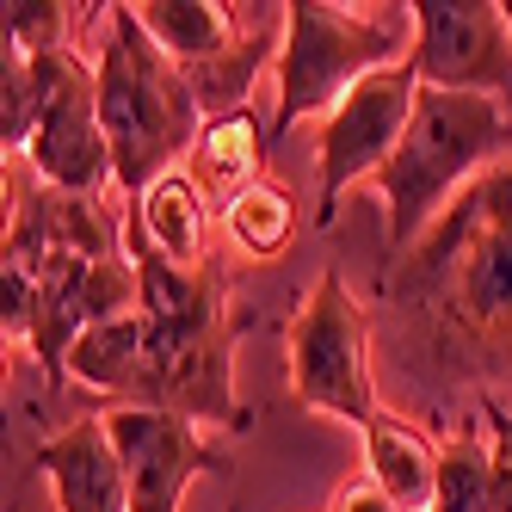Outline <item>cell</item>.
Returning <instances> with one entry per match:
<instances>
[{
    "label": "cell",
    "instance_id": "44dd1931",
    "mask_svg": "<svg viewBox=\"0 0 512 512\" xmlns=\"http://www.w3.org/2000/svg\"><path fill=\"white\" fill-rule=\"evenodd\" d=\"M334 512H401V506L371 482V475H352V482L334 494Z\"/></svg>",
    "mask_w": 512,
    "mask_h": 512
},
{
    "label": "cell",
    "instance_id": "277c9868",
    "mask_svg": "<svg viewBox=\"0 0 512 512\" xmlns=\"http://www.w3.org/2000/svg\"><path fill=\"white\" fill-rule=\"evenodd\" d=\"M432 284L445 290V303L469 334L488 340H512V173L482 179L451 223L426 241V253L414 260V272H401L395 284Z\"/></svg>",
    "mask_w": 512,
    "mask_h": 512
},
{
    "label": "cell",
    "instance_id": "5b68a950",
    "mask_svg": "<svg viewBox=\"0 0 512 512\" xmlns=\"http://www.w3.org/2000/svg\"><path fill=\"white\" fill-rule=\"evenodd\" d=\"M284 364H290V395L303 408H321L358 432L383 414L377 377H371V315L334 266L315 278V290L290 315Z\"/></svg>",
    "mask_w": 512,
    "mask_h": 512
},
{
    "label": "cell",
    "instance_id": "d6986e66",
    "mask_svg": "<svg viewBox=\"0 0 512 512\" xmlns=\"http://www.w3.org/2000/svg\"><path fill=\"white\" fill-rule=\"evenodd\" d=\"M62 7H50V0H13L7 19H0V31H7V44L31 50V56H50V50H68L62 44Z\"/></svg>",
    "mask_w": 512,
    "mask_h": 512
},
{
    "label": "cell",
    "instance_id": "e0dca14e",
    "mask_svg": "<svg viewBox=\"0 0 512 512\" xmlns=\"http://www.w3.org/2000/svg\"><path fill=\"white\" fill-rule=\"evenodd\" d=\"M297 204H290L284 186H272V179H260V186H247L223 204V229L235 241V253H247V260H278V253L297 241Z\"/></svg>",
    "mask_w": 512,
    "mask_h": 512
},
{
    "label": "cell",
    "instance_id": "2e32d148",
    "mask_svg": "<svg viewBox=\"0 0 512 512\" xmlns=\"http://www.w3.org/2000/svg\"><path fill=\"white\" fill-rule=\"evenodd\" d=\"M260 161H266V130L260 118L247 112H223V118H210L204 136H198V149H192V179L210 192H247V186H260Z\"/></svg>",
    "mask_w": 512,
    "mask_h": 512
},
{
    "label": "cell",
    "instance_id": "8992f818",
    "mask_svg": "<svg viewBox=\"0 0 512 512\" xmlns=\"http://www.w3.org/2000/svg\"><path fill=\"white\" fill-rule=\"evenodd\" d=\"M149 321V315H142ZM229 297L223 284L210 290V303H198L179 321H149V346H142V377L130 389L124 408H167L179 420H210V426H247L235 401V364H229Z\"/></svg>",
    "mask_w": 512,
    "mask_h": 512
},
{
    "label": "cell",
    "instance_id": "6da1fadb",
    "mask_svg": "<svg viewBox=\"0 0 512 512\" xmlns=\"http://www.w3.org/2000/svg\"><path fill=\"white\" fill-rule=\"evenodd\" d=\"M93 87H99V124H105V142H112L118 192H130L136 204L155 179L173 173L179 155L198 149L210 118L198 105L192 75L142 31L136 7H112V19H105Z\"/></svg>",
    "mask_w": 512,
    "mask_h": 512
},
{
    "label": "cell",
    "instance_id": "ffe728a7",
    "mask_svg": "<svg viewBox=\"0 0 512 512\" xmlns=\"http://www.w3.org/2000/svg\"><path fill=\"white\" fill-rule=\"evenodd\" d=\"M494 512H512V414H494Z\"/></svg>",
    "mask_w": 512,
    "mask_h": 512
},
{
    "label": "cell",
    "instance_id": "7a4b0ae2",
    "mask_svg": "<svg viewBox=\"0 0 512 512\" xmlns=\"http://www.w3.org/2000/svg\"><path fill=\"white\" fill-rule=\"evenodd\" d=\"M512 149V105L488 93H445L420 87L414 124L401 136L395 161L371 179L389 204V247L401 253L432 229V216L469 173H482L494 155Z\"/></svg>",
    "mask_w": 512,
    "mask_h": 512
},
{
    "label": "cell",
    "instance_id": "8fae6325",
    "mask_svg": "<svg viewBox=\"0 0 512 512\" xmlns=\"http://www.w3.org/2000/svg\"><path fill=\"white\" fill-rule=\"evenodd\" d=\"M38 469H44V482L56 494V512H130L124 457L112 445L105 414H87L75 426H62L38 451Z\"/></svg>",
    "mask_w": 512,
    "mask_h": 512
},
{
    "label": "cell",
    "instance_id": "ba28073f",
    "mask_svg": "<svg viewBox=\"0 0 512 512\" xmlns=\"http://www.w3.org/2000/svg\"><path fill=\"white\" fill-rule=\"evenodd\" d=\"M38 81H44V112L25 142V161L38 167V179L68 198H99L105 186H118L112 142H105V124H99L93 68L75 50H50L38 56Z\"/></svg>",
    "mask_w": 512,
    "mask_h": 512
},
{
    "label": "cell",
    "instance_id": "ac0fdd59",
    "mask_svg": "<svg viewBox=\"0 0 512 512\" xmlns=\"http://www.w3.org/2000/svg\"><path fill=\"white\" fill-rule=\"evenodd\" d=\"M432 512H494V445L457 432L438 445V494Z\"/></svg>",
    "mask_w": 512,
    "mask_h": 512
},
{
    "label": "cell",
    "instance_id": "30bf717a",
    "mask_svg": "<svg viewBox=\"0 0 512 512\" xmlns=\"http://www.w3.org/2000/svg\"><path fill=\"white\" fill-rule=\"evenodd\" d=\"M105 426H112V445L124 457L130 512H179V500L204 469H223L198 438V426L167 408H105Z\"/></svg>",
    "mask_w": 512,
    "mask_h": 512
},
{
    "label": "cell",
    "instance_id": "3957f363",
    "mask_svg": "<svg viewBox=\"0 0 512 512\" xmlns=\"http://www.w3.org/2000/svg\"><path fill=\"white\" fill-rule=\"evenodd\" d=\"M408 25L395 7H371L352 13L334 0H290L284 7V44H278V112H272V136H284L290 124H303L309 112H334V105L377 68L408 62Z\"/></svg>",
    "mask_w": 512,
    "mask_h": 512
},
{
    "label": "cell",
    "instance_id": "5bb4252c",
    "mask_svg": "<svg viewBox=\"0 0 512 512\" xmlns=\"http://www.w3.org/2000/svg\"><path fill=\"white\" fill-rule=\"evenodd\" d=\"M136 19L179 68H210L241 44V7L216 0H142Z\"/></svg>",
    "mask_w": 512,
    "mask_h": 512
},
{
    "label": "cell",
    "instance_id": "52a82bcc",
    "mask_svg": "<svg viewBox=\"0 0 512 512\" xmlns=\"http://www.w3.org/2000/svg\"><path fill=\"white\" fill-rule=\"evenodd\" d=\"M420 75L414 62H395V68H377L364 75L334 112L321 124V198H315V229H334L340 216V198L352 186H371V179L395 161L401 136L414 124V105H420Z\"/></svg>",
    "mask_w": 512,
    "mask_h": 512
},
{
    "label": "cell",
    "instance_id": "7c38bea8",
    "mask_svg": "<svg viewBox=\"0 0 512 512\" xmlns=\"http://www.w3.org/2000/svg\"><path fill=\"white\" fill-rule=\"evenodd\" d=\"M130 223L142 229V241H149L161 260L186 266V272H204V241H210V210H204V186L192 173H167L155 179L149 192H142L130 204Z\"/></svg>",
    "mask_w": 512,
    "mask_h": 512
},
{
    "label": "cell",
    "instance_id": "9c48e42d",
    "mask_svg": "<svg viewBox=\"0 0 512 512\" xmlns=\"http://www.w3.org/2000/svg\"><path fill=\"white\" fill-rule=\"evenodd\" d=\"M414 75L445 93L512 105V31L494 0H414Z\"/></svg>",
    "mask_w": 512,
    "mask_h": 512
},
{
    "label": "cell",
    "instance_id": "4fadbf2b",
    "mask_svg": "<svg viewBox=\"0 0 512 512\" xmlns=\"http://www.w3.org/2000/svg\"><path fill=\"white\" fill-rule=\"evenodd\" d=\"M364 475L401 506V512H432L438 494V445L426 432H414L408 420L377 414L364 426Z\"/></svg>",
    "mask_w": 512,
    "mask_h": 512
},
{
    "label": "cell",
    "instance_id": "7402d4cb",
    "mask_svg": "<svg viewBox=\"0 0 512 512\" xmlns=\"http://www.w3.org/2000/svg\"><path fill=\"white\" fill-rule=\"evenodd\" d=\"M500 13H506V31H512V0H506V7H500Z\"/></svg>",
    "mask_w": 512,
    "mask_h": 512
},
{
    "label": "cell",
    "instance_id": "9a60e30c",
    "mask_svg": "<svg viewBox=\"0 0 512 512\" xmlns=\"http://www.w3.org/2000/svg\"><path fill=\"white\" fill-rule=\"evenodd\" d=\"M142 346H149V321H142V309L112 315V321L87 327V334L75 340V352L62 358V377L93 389V395H112L124 408L136 377H142Z\"/></svg>",
    "mask_w": 512,
    "mask_h": 512
}]
</instances>
